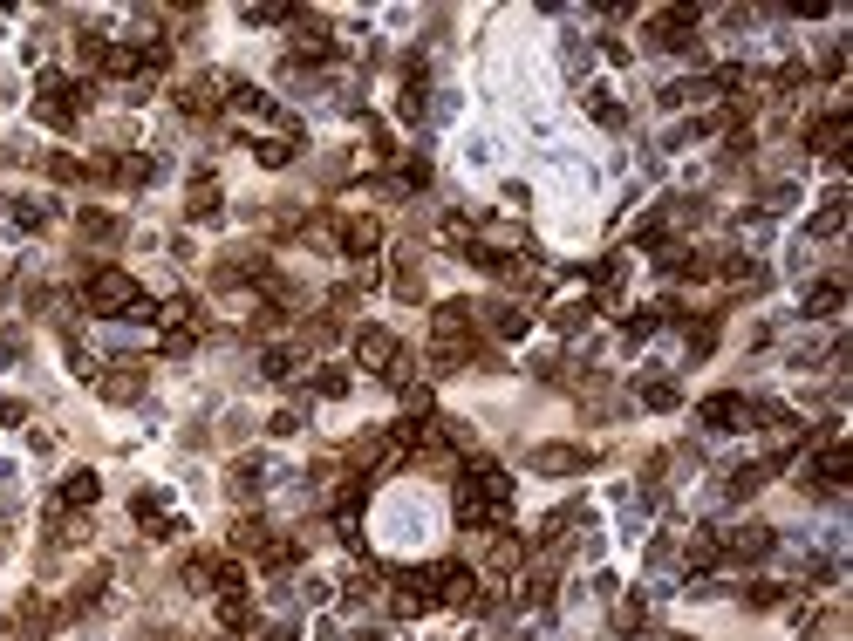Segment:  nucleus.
I'll return each instance as SVG.
<instances>
[{"mask_svg":"<svg viewBox=\"0 0 853 641\" xmlns=\"http://www.w3.org/2000/svg\"><path fill=\"white\" fill-rule=\"evenodd\" d=\"M505 505H512V478H505L499 464H471L465 478H458V526H471V532L499 526Z\"/></svg>","mask_w":853,"mask_h":641,"instance_id":"nucleus-1","label":"nucleus"},{"mask_svg":"<svg viewBox=\"0 0 853 641\" xmlns=\"http://www.w3.org/2000/svg\"><path fill=\"white\" fill-rule=\"evenodd\" d=\"M137 301H144V287H137L123 266H96V273L82 280V307H89V314H130Z\"/></svg>","mask_w":853,"mask_h":641,"instance_id":"nucleus-2","label":"nucleus"},{"mask_svg":"<svg viewBox=\"0 0 853 641\" xmlns=\"http://www.w3.org/2000/svg\"><path fill=\"white\" fill-rule=\"evenodd\" d=\"M355 362H362L369 376L410 382V355L396 348V335H389V328H362V335H355Z\"/></svg>","mask_w":853,"mask_h":641,"instance_id":"nucleus-3","label":"nucleus"},{"mask_svg":"<svg viewBox=\"0 0 853 641\" xmlns=\"http://www.w3.org/2000/svg\"><path fill=\"white\" fill-rule=\"evenodd\" d=\"M41 123H55V130H69V123H76L82 116V89L69 76H41Z\"/></svg>","mask_w":853,"mask_h":641,"instance_id":"nucleus-4","label":"nucleus"},{"mask_svg":"<svg viewBox=\"0 0 853 641\" xmlns=\"http://www.w3.org/2000/svg\"><path fill=\"white\" fill-rule=\"evenodd\" d=\"M233 103V82L226 76H192V82H178V110L185 116H219Z\"/></svg>","mask_w":853,"mask_h":641,"instance_id":"nucleus-5","label":"nucleus"},{"mask_svg":"<svg viewBox=\"0 0 853 641\" xmlns=\"http://www.w3.org/2000/svg\"><path fill=\"white\" fill-rule=\"evenodd\" d=\"M690 28H697V7H669V14L649 21V41H656V48H676V55H690V48H697Z\"/></svg>","mask_w":853,"mask_h":641,"instance_id":"nucleus-6","label":"nucleus"},{"mask_svg":"<svg viewBox=\"0 0 853 641\" xmlns=\"http://www.w3.org/2000/svg\"><path fill=\"white\" fill-rule=\"evenodd\" d=\"M96 382H103V396H110V403H137V396H144V382H151V369H144L137 355H123V362H110Z\"/></svg>","mask_w":853,"mask_h":641,"instance_id":"nucleus-7","label":"nucleus"},{"mask_svg":"<svg viewBox=\"0 0 853 641\" xmlns=\"http://www.w3.org/2000/svg\"><path fill=\"white\" fill-rule=\"evenodd\" d=\"M703 423H710V430H751V423H758V403H751V396H710V403H703Z\"/></svg>","mask_w":853,"mask_h":641,"instance_id":"nucleus-8","label":"nucleus"},{"mask_svg":"<svg viewBox=\"0 0 853 641\" xmlns=\"http://www.w3.org/2000/svg\"><path fill=\"white\" fill-rule=\"evenodd\" d=\"M335 246H342L349 260H369V253L383 246V226H376V219H342V226H335Z\"/></svg>","mask_w":853,"mask_h":641,"instance_id":"nucleus-9","label":"nucleus"},{"mask_svg":"<svg viewBox=\"0 0 853 641\" xmlns=\"http://www.w3.org/2000/svg\"><path fill=\"white\" fill-rule=\"evenodd\" d=\"M594 464V451H581V444H546V451H533V471H546V478H567V471H587Z\"/></svg>","mask_w":853,"mask_h":641,"instance_id":"nucleus-10","label":"nucleus"},{"mask_svg":"<svg viewBox=\"0 0 853 641\" xmlns=\"http://www.w3.org/2000/svg\"><path fill=\"white\" fill-rule=\"evenodd\" d=\"M294 55H301V62H328V55H335V35H328L314 14H301V21H294Z\"/></svg>","mask_w":853,"mask_h":641,"instance_id":"nucleus-11","label":"nucleus"},{"mask_svg":"<svg viewBox=\"0 0 853 641\" xmlns=\"http://www.w3.org/2000/svg\"><path fill=\"white\" fill-rule=\"evenodd\" d=\"M840 144H847V110H833V116H813V123H806V151H826V157H840Z\"/></svg>","mask_w":853,"mask_h":641,"instance_id":"nucleus-12","label":"nucleus"},{"mask_svg":"<svg viewBox=\"0 0 853 641\" xmlns=\"http://www.w3.org/2000/svg\"><path fill=\"white\" fill-rule=\"evenodd\" d=\"M478 314H485V328H492L499 341L526 335V321H533V314H526V301H492V307H478Z\"/></svg>","mask_w":853,"mask_h":641,"instance_id":"nucleus-13","label":"nucleus"},{"mask_svg":"<svg viewBox=\"0 0 853 641\" xmlns=\"http://www.w3.org/2000/svg\"><path fill=\"white\" fill-rule=\"evenodd\" d=\"M724 553H731V560H765V553H772V526H737V532H724Z\"/></svg>","mask_w":853,"mask_h":641,"instance_id":"nucleus-14","label":"nucleus"},{"mask_svg":"<svg viewBox=\"0 0 853 641\" xmlns=\"http://www.w3.org/2000/svg\"><path fill=\"white\" fill-rule=\"evenodd\" d=\"M717 560H724V532H690V539H683V566H690V573H710Z\"/></svg>","mask_w":853,"mask_h":641,"instance_id":"nucleus-15","label":"nucleus"},{"mask_svg":"<svg viewBox=\"0 0 853 641\" xmlns=\"http://www.w3.org/2000/svg\"><path fill=\"white\" fill-rule=\"evenodd\" d=\"M130 512H137V526L151 532V539H171V532H178V519L164 512V498H157V491H137V505H130Z\"/></svg>","mask_w":853,"mask_h":641,"instance_id":"nucleus-16","label":"nucleus"},{"mask_svg":"<svg viewBox=\"0 0 853 641\" xmlns=\"http://www.w3.org/2000/svg\"><path fill=\"white\" fill-rule=\"evenodd\" d=\"M185 212H192V219H219V178H212V171H198V178H192Z\"/></svg>","mask_w":853,"mask_h":641,"instance_id":"nucleus-17","label":"nucleus"},{"mask_svg":"<svg viewBox=\"0 0 853 641\" xmlns=\"http://www.w3.org/2000/svg\"><path fill=\"white\" fill-rule=\"evenodd\" d=\"M96 471H76V478H62V491H55V505H62V512H82V505H96Z\"/></svg>","mask_w":853,"mask_h":641,"instance_id":"nucleus-18","label":"nucleus"},{"mask_svg":"<svg viewBox=\"0 0 853 641\" xmlns=\"http://www.w3.org/2000/svg\"><path fill=\"white\" fill-rule=\"evenodd\" d=\"M260 376L267 382H294L301 376V348H267V355H260Z\"/></svg>","mask_w":853,"mask_h":641,"instance_id":"nucleus-19","label":"nucleus"},{"mask_svg":"<svg viewBox=\"0 0 853 641\" xmlns=\"http://www.w3.org/2000/svg\"><path fill=\"white\" fill-rule=\"evenodd\" d=\"M485 566H492V573H519V566H526V539H492V553H485Z\"/></svg>","mask_w":853,"mask_h":641,"instance_id":"nucleus-20","label":"nucleus"},{"mask_svg":"<svg viewBox=\"0 0 853 641\" xmlns=\"http://www.w3.org/2000/svg\"><path fill=\"white\" fill-rule=\"evenodd\" d=\"M840 226H847V198L833 191V198L813 212V239H840Z\"/></svg>","mask_w":853,"mask_h":641,"instance_id":"nucleus-21","label":"nucleus"},{"mask_svg":"<svg viewBox=\"0 0 853 641\" xmlns=\"http://www.w3.org/2000/svg\"><path fill=\"white\" fill-rule=\"evenodd\" d=\"M260 478H267V471H260V457H239L233 478H226V491H233V498H260Z\"/></svg>","mask_w":853,"mask_h":641,"instance_id":"nucleus-22","label":"nucleus"},{"mask_svg":"<svg viewBox=\"0 0 853 641\" xmlns=\"http://www.w3.org/2000/svg\"><path fill=\"white\" fill-rule=\"evenodd\" d=\"M219 628H226V635H246V628H253V607H246V594H226V601H219Z\"/></svg>","mask_w":853,"mask_h":641,"instance_id":"nucleus-23","label":"nucleus"},{"mask_svg":"<svg viewBox=\"0 0 853 641\" xmlns=\"http://www.w3.org/2000/svg\"><path fill=\"white\" fill-rule=\"evenodd\" d=\"M840 301H847V294H840V280H826V287H813V294H806V314L833 321V314H840Z\"/></svg>","mask_w":853,"mask_h":641,"instance_id":"nucleus-24","label":"nucleus"},{"mask_svg":"<svg viewBox=\"0 0 853 641\" xmlns=\"http://www.w3.org/2000/svg\"><path fill=\"white\" fill-rule=\"evenodd\" d=\"M76 226H82V239H103V246H110V239L123 232L117 219H110V212H89V205H82V219H76Z\"/></svg>","mask_w":853,"mask_h":641,"instance_id":"nucleus-25","label":"nucleus"},{"mask_svg":"<svg viewBox=\"0 0 853 641\" xmlns=\"http://www.w3.org/2000/svg\"><path fill=\"white\" fill-rule=\"evenodd\" d=\"M676 396H683V389H676L669 376H649V382H642V403H649V410H676Z\"/></svg>","mask_w":853,"mask_h":641,"instance_id":"nucleus-26","label":"nucleus"},{"mask_svg":"<svg viewBox=\"0 0 853 641\" xmlns=\"http://www.w3.org/2000/svg\"><path fill=\"white\" fill-rule=\"evenodd\" d=\"M765 478H772V464H737V471H731V498H751Z\"/></svg>","mask_w":853,"mask_h":641,"instance_id":"nucleus-27","label":"nucleus"},{"mask_svg":"<svg viewBox=\"0 0 853 641\" xmlns=\"http://www.w3.org/2000/svg\"><path fill=\"white\" fill-rule=\"evenodd\" d=\"M587 314H594L587 301H560V307H553V328H560V335H574V328H587Z\"/></svg>","mask_w":853,"mask_h":641,"instance_id":"nucleus-28","label":"nucleus"},{"mask_svg":"<svg viewBox=\"0 0 853 641\" xmlns=\"http://www.w3.org/2000/svg\"><path fill=\"white\" fill-rule=\"evenodd\" d=\"M260 539H267L260 519H239V526H233V553H260Z\"/></svg>","mask_w":853,"mask_h":641,"instance_id":"nucleus-29","label":"nucleus"},{"mask_svg":"<svg viewBox=\"0 0 853 641\" xmlns=\"http://www.w3.org/2000/svg\"><path fill=\"white\" fill-rule=\"evenodd\" d=\"M314 396H328V403L349 396V376H342V369H321V376H314Z\"/></svg>","mask_w":853,"mask_h":641,"instance_id":"nucleus-30","label":"nucleus"},{"mask_svg":"<svg viewBox=\"0 0 853 641\" xmlns=\"http://www.w3.org/2000/svg\"><path fill=\"white\" fill-rule=\"evenodd\" d=\"M642 621H649V607H642V601H621L615 607V628H621V635H635Z\"/></svg>","mask_w":853,"mask_h":641,"instance_id":"nucleus-31","label":"nucleus"},{"mask_svg":"<svg viewBox=\"0 0 853 641\" xmlns=\"http://www.w3.org/2000/svg\"><path fill=\"white\" fill-rule=\"evenodd\" d=\"M587 110H594V123H608V130H621L628 116H621V103H608V96H587Z\"/></svg>","mask_w":853,"mask_h":641,"instance_id":"nucleus-32","label":"nucleus"},{"mask_svg":"<svg viewBox=\"0 0 853 641\" xmlns=\"http://www.w3.org/2000/svg\"><path fill=\"white\" fill-rule=\"evenodd\" d=\"M744 601H751V607H778V601H785V587H778V580H751V594H744Z\"/></svg>","mask_w":853,"mask_h":641,"instance_id":"nucleus-33","label":"nucleus"},{"mask_svg":"<svg viewBox=\"0 0 853 641\" xmlns=\"http://www.w3.org/2000/svg\"><path fill=\"white\" fill-rule=\"evenodd\" d=\"M267 430H273V437H294V430H301V410H280Z\"/></svg>","mask_w":853,"mask_h":641,"instance_id":"nucleus-34","label":"nucleus"},{"mask_svg":"<svg viewBox=\"0 0 853 641\" xmlns=\"http://www.w3.org/2000/svg\"><path fill=\"white\" fill-rule=\"evenodd\" d=\"M676 641H690V635H676Z\"/></svg>","mask_w":853,"mask_h":641,"instance_id":"nucleus-35","label":"nucleus"}]
</instances>
